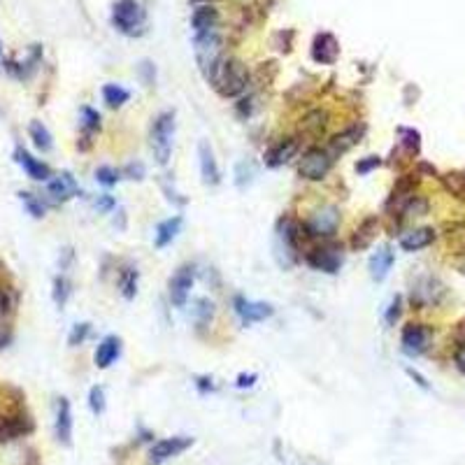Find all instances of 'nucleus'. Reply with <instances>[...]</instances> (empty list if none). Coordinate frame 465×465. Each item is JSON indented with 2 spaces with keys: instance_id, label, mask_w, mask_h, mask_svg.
Returning a JSON list of instances; mask_svg holds the SVG:
<instances>
[{
  "instance_id": "obj_1",
  "label": "nucleus",
  "mask_w": 465,
  "mask_h": 465,
  "mask_svg": "<svg viewBox=\"0 0 465 465\" xmlns=\"http://www.w3.org/2000/svg\"><path fill=\"white\" fill-rule=\"evenodd\" d=\"M209 84L224 98H235V95L245 93L249 86V70L238 59H224L219 63V68L214 70Z\"/></svg>"
},
{
  "instance_id": "obj_47",
  "label": "nucleus",
  "mask_w": 465,
  "mask_h": 465,
  "mask_svg": "<svg viewBox=\"0 0 465 465\" xmlns=\"http://www.w3.org/2000/svg\"><path fill=\"white\" fill-rule=\"evenodd\" d=\"M256 379H258L256 374H240V377H238V386H240V388L254 386V381H256Z\"/></svg>"
},
{
  "instance_id": "obj_6",
  "label": "nucleus",
  "mask_w": 465,
  "mask_h": 465,
  "mask_svg": "<svg viewBox=\"0 0 465 465\" xmlns=\"http://www.w3.org/2000/svg\"><path fill=\"white\" fill-rule=\"evenodd\" d=\"M337 226H340V209H337L335 205L319 207L307 219V224H305L310 238H333Z\"/></svg>"
},
{
  "instance_id": "obj_49",
  "label": "nucleus",
  "mask_w": 465,
  "mask_h": 465,
  "mask_svg": "<svg viewBox=\"0 0 465 465\" xmlns=\"http://www.w3.org/2000/svg\"><path fill=\"white\" fill-rule=\"evenodd\" d=\"M407 374H410V377H412L414 381H417V384L421 386V388H428V381H426V379H424L421 374H419L417 370H412V368H407Z\"/></svg>"
},
{
  "instance_id": "obj_44",
  "label": "nucleus",
  "mask_w": 465,
  "mask_h": 465,
  "mask_svg": "<svg viewBox=\"0 0 465 465\" xmlns=\"http://www.w3.org/2000/svg\"><path fill=\"white\" fill-rule=\"evenodd\" d=\"M140 73H142V77H144V84H146V86L154 84V75H156V73H154V66H151L149 61H144L142 66H140Z\"/></svg>"
},
{
  "instance_id": "obj_16",
  "label": "nucleus",
  "mask_w": 465,
  "mask_h": 465,
  "mask_svg": "<svg viewBox=\"0 0 465 465\" xmlns=\"http://www.w3.org/2000/svg\"><path fill=\"white\" fill-rule=\"evenodd\" d=\"M15 161L21 165V168L26 170V175L30 177V180H35V182H47L49 177H52V170H49V165L42 163V161H37V158H33L26 149H23V146H17Z\"/></svg>"
},
{
  "instance_id": "obj_3",
  "label": "nucleus",
  "mask_w": 465,
  "mask_h": 465,
  "mask_svg": "<svg viewBox=\"0 0 465 465\" xmlns=\"http://www.w3.org/2000/svg\"><path fill=\"white\" fill-rule=\"evenodd\" d=\"M193 44H196V59H198V66L209 82L214 75V70L219 68L221 61H224V56H221V37L212 30V33L196 35Z\"/></svg>"
},
{
  "instance_id": "obj_23",
  "label": "nucleus",
  "mask_w": 465,
  "mask_h": 465,
  "mask_svg": "<svg viewBox=\"0 0 465 465\" xmlns=\"http://www.w3.org/2000/svg\"><path fill=\"white\" fill-rule=\"evenodd\" d=\"M216 23H219V12L214 8H209V5H202L193 12V17H191V26H193L196 35H202V33H212L216 28Z\"/></svg>"
},
{
  "instance_id": "obj_27",
  "label": "nucleus",
  "mask_w": 465,
  "mask_h": 465,
  "mask_svg": "<svg viewBox=\"0 0 465 465\" xmlns=\"http://www.w3.org/2000/svg\"><path fill=\"white\" fill-rule=\"evenodd\" d=\"M326 119H328L326 112L314 110V112H310L307 117L303 119L301 129H303V133H307V135H312V137H319L323 133V129H326Z\"/></svg>"
},
{
  "instance_id": "obj_13",
  "label": "nucleus",
  "mask_w": 465,
  "mask_h": 465,
  "mask_svg": "<svg viewBox=\"0 0 465 465\" xmlns=\"http://www.w3.org/2000/svg\"><path fill=\"white\" fill-rule=\"evenodd\" d=\"M377 231H379V219L377 216H368V219H363L361 224L356 226V231L352 233V240H349V247H352L354 252H366L374 242V238H377Z\"/></svg>"
},
{
  "instance_id": "obj_29",
  "label": "nucleus",
  "mask_w": 465,
  "mask_h": 465,
  "mask_svg": "<svg viewBox=\"0 0 465 465\" xmlns=\"http://www.w3.org/2000/svg\"><path fill=\"white\" fill-rule=\"evenodd\" d=\"M103 98L110 107H121L124 103H129L131 93L119 84H107V86H103Z\"/></svg>"
},
{
  "instance_id": "obj_17",
  "label": "nucleus",
  "mask_w": 465,
  "mask_h": 465,
  "mask_svg": "<svg viewBox=\"0 0 465 465\" xmlns=\"http://www.w3.org/2000/svg\"><path fill=\"white\" fill-rule=\"evenodd\" d=\"M298 151V140L296 137H286L282 142H277L272 149H267L265 154V165H270V168H279V165L289 163L293 156H296Z\"/></svg>"
},
{
  "instance_id": "obj_14",
  "label": "nucleus",
  "mask_w": 465,
  "mask_h": 465,
  "mask_svg": "<svg viewBox=\"0 0 465 465\" xmlns=\"http://www.w3.org/2000/svg\"><path fill=\"white\" fill-rule=\"evenodd\" d=\"M442 284L433 277H424L421 282L412 289V305L414 307H426V305H433L439 301L442 296Z\"/></svg>"
},
{
  "instance_id": "obj_10",
  "label": "nucleus",
  "mask_w": 465,
  "mask_h": 465,
  "mask_svg": "<svg viewBox=\"0 0 465 465\" xmlns=\"http://www.w3.org/2000/svg\"><path fill=\"white\" fill-rule=\"evenodd\" d=\"M191 444H193V439L191 437H165V439H158V442L151 447V463H165L168 458H175L180 456L182 451H187Z\"/></svg>"
},
{
  "instance_id": "obj_36",
  "label": "nucleus",
  "mask_w": 465,
  "mask_h": 465,
  "mask_svg": "<svg viewBox=\"0 0 465 465\" xmlns=\"http://www.w3.org/2000/svg\"><path fill=\"white\" fill-rule=\"evenodd\" d=\"M88 405H91L93 414H103L105 412V391L103 386H93L91 393H88Z\"/></svg>"
},
{
  "instance_id": "obj_50",
  "label": "nucleus",
  "mask_w": 465,
  "mask_h": 465,
  "mask_svg": "<svg viewBox=\"0 0 465 465\" xmlns=\"http://www.w3.org/2000/svg\"><path fill=\"white\" fill-rule=\"evenodd\" d=\"M8 340H10V330L8 328H0V349L8 345Z\"/></svg>"
},
{
  "instance_id": "obj_11",
  "label": "nucleus",
  "mask_w": 465,
  "mask_h": 465,
  "mask_svg": "<svg viewBox=\"0 0 465 465\" xmlns=\"http://www.w3.org/2000/svg\"><path fill=\"white\" fill-rule=\"evenodd\" d=\"M340 56V44H337L335 35L330 33H319L312 42V59L321 66H333Z\"/></svg>"
},
{
  "instance_id": "obj_48",
  "label": "nucleus",
  "mask_w": 465,
  "mask_h": 465,
  "mask_svg": "<svg viewBox=\"0 0 465 465\" xmlns=\"http://www.w3.org/2000/svg\"><path fill=\"white\" fill-rule=\"evenodd\" d=\"M8 310H10V298L5 291H0V316L8 314Z\"/></svg>"
},
{
  "instance_id": "obj_38",
  "label": "nucleus",
  "mask_w": 465,
  "mask_h": 465,
  "mask_svg": "<svg viewBox=\"0 0 465 465\" xmlns=\"http://www.w3.org/2000/svg\"><path fill=\"white\" fill-rule=\"evenodd\" d=\"M21 196V200H23V205H26V209L33 216H37V219H40V216H44V205H42V200H37L33 193H19Z\"/></svg>"
},
{
  "instance_id": "obj_28",
  "label": "nucleus",
  "mask_w": 465,
  "mask_h": 465,
  "mask_svg": "<svg viewBox=\"0 0 465 465\" xmlns=\"http://www.w3.org/2000/svg\"><path fill=\"white\" fill-rule=\"evenodd\" d=\"M137 270L135 267H124L121 270V275H119V286H121V293H124L126 298H135V293H137Z\"/></svg>"
},
{
  "instance_id": "obj_37",
  "label": "nucleus",
  "mask_w": 465,
  "mask_h": 465,
  "mask_svg": "<svg viewBox=\"0 0 465 465\" xmlns=\"http://www.w3.org/2000/svg\"><path fill=\"white\" fill-rule=\"evenodd\" d=\"M95 180L105 184V187H114V184L119 182V173L114 168H110V165H103V168L95 170Z\"/></svg>"
},
{
  "instance_id": "obj_9",
  "label": "nucleus",
  "mask_w": 465,
  "mask_h": 465,
  "mask_svg": "<svg viewBox=\"0 0 465 465\" xmlns=\"http://www.w3.org/2000/svg\"><path fill=\"white\" fill-rule=\"evenodd\" d=\"M191 286H193V265L177 267V272L170 277V303L175 307H184L187 305Z\"/></svg>"
},
{
  "instance_id": "obj_31",
  "label": "nucleus",
  "mask_w": 465,
  "mask_h": 465,
  "mask_svg": "<svg viewBox=\"0 0 465 465\" xmlns=\"http://www.w3.org/2000/svg\"><path fill=\"white\" fill-rule=\"evenodd\" d=\"M442 184L444 189L449 191L451 196H456V198L465 200V173H449L442 177Z\"/></svg>"
},
{
  "instance_id": "obj_26",
  "label": "nucleus",
  "mask_w": 465,
  "mask_h": 465,
  "mask_svg": "<svg viewBox=\"0 0 465 465\" xmlns=\"http://www.w3.org/2000/svg\"><path fill=\"white\" fill-rule=\"evenodd\" d=\"M180 228H182V216H173V219L161 221V224H158V228H156V247H158V249L168 247L170 242L177 238Z\"/></svg>"
},
{
  "instance_id": "obj_41",
  "label": "nucleus",
  "mask_w": 465,
  "mask_h": 465,
  "mask_svg": "<svg viewBox=\"0 0 465 465\" xmlns=\"http://www.w3.org/2000/svg\"><path fill=\"white\" fill-rule=\"evenodd\" d=\"M379 165H381V158L379 156H366V158H361V161L356 163V173H359V175H368L370 170L379 168Z\"/></svg>"
},
{
  "instance_id": "obj_4",
  "label": "nucleus",
  "mask_w": 465,
  "mask_h": 465,
  "mask_svg": "<svg viewBox=\"0 0 465 465\" xmlns=\"http://www.w3.org/2000/svg\"><path fill=\"white\" fill-rule=\"evenodd\" d=\"M333 161L335 158L328 154L326 146H312L307 149L301 158V163H298V175L303 177V180H310V182H319L323 180L330 168H333Z\"/></svg>"
},
{
  "instance_id": "obj_12",
  "label": "nucleus",
  "mask_w": 465,
  "mask_h": 465,
  "mask_svg": "<svg viewBox=\"0 0 465 465\" xmlns=\"http://www.w3.org/2000/svg\"><path fill=\"white\" fill-rule=\"evenodd\" d=\"M235 312L242 316V321L245 323H256V321H263L267 316L275 314V310H272V305L267 303H254V301H247V298L238 296L235 298Z\"/></svg>"
},
{
  "instance_id": "obj_22",
  "label": "nucleus",
  "mask_w": 465,
  "mask_h": 465,
  "mask_svg": "<svg viewBox=\"0 0 465 465\" xmlns=\"http://www.w3.org/2000/svg\"><path fill=\"white\" fill-rule=\"evenodd\" d=\"M119 354H121V340L117 335H107L98 345V349H95V366L105 370V368H110L117 361Z\"/></svg>"
},
{
  "instance_id": "obj_35",
  "label": "nucleus",
  "mask_w": 465,
  "mask_h": 465,
  "mask_svg": "<svg viewBox=\"0 0 465 465\" xmlns=\"http://www.w3.org/2000/svg\"><path fill=\"white\" fill-rule=\"evenodd\" d=\"M68 296H70V282L66 277H56L54 279V301H56V305L63 307L68 301Z\"/></svg>"
},
{
  "instance_id": "obj_7",
  "label": "nucleus",
  "mask_w": 465,
  "mask_h": 465,
  "mask_svg": "<svg viewBox=\"0 0 465 465\" xmlns=\"http://www.w3.org/2000/svg\"><path fill=\"white\" fill-rule=\"evenodd\" d=\"M305 260L319 272L335 275L342 265V247L340 245H321L305 254Z\"/></svg>"
},
{
  "instance_id": "obj_25",
  "label": "nucleus",
  "mask_w": 465,
  "mask_h": 465,
  "mask_svg": "<svg viewBox=\"0 0 465 465\" xmlns=\"http://www.w3.org/2000/svg\"><path fill=\"white\" fill-rule=\"evenodd\" d=\"M56 437H59L63 444H70V439H73V414H70L68 398L59 400V412H56Z\"/></svg>"
},
{
  "instance_id": "obj_20",
  "label": "nucleus",
  "mask_w": 465,
  "mask_h": 465,
  "mask_svg": "<svg viewBox=\"0 0 465 465\" xmlns=\"http://www.w3.org/2000/svg\"><path fill=\"white\" fill-rule=\"evenodd\" d=\"M393 260H396V256H393L391 247H379L377 252L372 254L370 258V277L374 279V282H384L388 270L393 267Z\"/></svg>"
},
{
  "instance_id": "obj_8",
  "label": "nucleus",
  "mask_w": 465,
  "mask_h": 465,
  "mask_svg": "<svg viewBox=\"0 0 465 465\" xmlns=\"http://www.w3.org/2000/svg\"><path fill=\"white\" fill-rule=\"evenodd\" d=\"M430 340H433V330L428 326H424V323H407L403 330V337H400L403 352L407 356H421L424 352H428Z\"/></svg>"
},
{
  "instance_id": "obj_2",
  "label": "nucleus",
  "mask_w": 465,
  "mask_h": 465,
  "mask_svg": "<svg viewBox=\"0 0 465 465\" xmlns=\"http://www.w3.org/2000/svg\"><path fill=\"white\" fill-rule=\"evenodd\" d=\"M173 135H175V114L163 112L158 114L154 126H151V149H154L156 161L165 165L173 151Z\"/></svg>"
},
{
  "instance_id": "obj_18",
  "label": "nucleus",
  "mask_w": 465,
  "mask_h": 465,
  "mask_svg": "<svg viewBox=\"0 0 465 465\" xmlns=\"http://www.w3.org/2000/svg\"><path fill=\"white\" fill-rule=\"evenodd\" d=\"M47 191L54 200L63 202V200H70L73 196H77V182H75V177L70 173H61L56 175L54 180H49Z\"/></svg>"
},
{
  "instance_id": "obj_40",
  "label": "nucleus",
  "mask_w": 465,
  "mask_h": 465,
  "mask_svg": "<svg viewBox=\"0 0 465 465\" xmlns=\"http://www.w3.org/2000/svg\"><path fill=\"white\" fill-rule=\"evenodd\" d=\"M86 335H88V323H77V326L73 328V333H70V337H68V345L70 347L82 345V342L86 340Z\"/></svg>"
},
{
  "instance_id": "obj_46",
  "label": "nucleus",
  "mask_w": 465,
  "mask_h": 465,
  "mask_svg": "<svg viewBox=\"0 0 465 465\" xmlns=\"http://www.w3.org/2000/svg\"><path fill=\"white\" fill-rule=\"evenodd\" d=\"M95 207H98L100 212H107V209L114 207V200L110 198V196H100V198L95 200Z\"/></svg>"
},
{
  "instance_id": "obj_39",
  "label": "nucleus",
  "mask_w": 465,
  "mask_h": 465,
  "mask_svg": "<svg viewBox=\"0 0 465 465\" xmlns=\"http://www.w3.org/2000/svg\"><path fill=\"white\" fill-rule=\"evenodd\" d=\"M82 119H84L86 131H100V114L91 107H82Z\"/></svg>"
},
{
  "instance_id": "obj_21",
  "label": "nucleus",
  "mask_w": 465,
  "mask_h": 465,
  "mask_svg": "<svg viewBox=\"0 0 465 465\" xmlns=\"http://www.w3.org/2000/svg\"><path fill=\"white\" fill-rule=\"evenodd\" d=\"M30 421L21 417H0V442H10V439H17L21 435L30 433Z\"/></svg>"
},
{
  "instance_id": "obj_32",
  "label": "nucleus",
  "mask_w": 465,
  "mask_h": 465,
  "mask_svg": "<svg viewBox=\"0 0 465 465\" xmlns=\"http://www.w3.org/2000/svg\"><path fill=\"white\" fill-rule=\"evenodd\" d=\"M398 135L403 137L400 140V144L407 149V154L417 156L419 149H421V135H419V131L414 129H398Z\"/></svg>"
},
{
  "instance_id": "obj_45",
  "label": "nucleus",
  "mask_w": 465,
  "mask_h": 465,
  "mask_svg": "<svg viewBox=\"0 0 465 465\" xmlns=\"http://www.w3.org/2000/svg\"><path fill=\"white\" fill-rule=\"evenodd\" d=\"M454 363H456V368L461 370L463 374H465V345H461L456 349V354H454Z\"/></svg>"
},
{
  "instance_id": "obj_33",
  "label": "nucleus",
  "mask_w": 465,
  "mask_h": 465,
  "mask_svg": "<svg viewBox=\"0 0 465 465\" xmlns=\"http://www.w3.org/2000/svg\"><path fill=\"white\" fill-rule=\"evenodd\" d=\"M447 240L451 245V249H456L458 254H465V224H454L449 228Z\"/></svg>"
},
{
  "instance_id": "obj_42",
  "label": "nucleus",
  "mask_w": 465,
  "mask_h": 465,
  "mask_svg": "<svg viewBox=\"0 0 465 465\" xmlns=\"http://www.w3.org/2000/svg\"><path fill=\"white\" fill-rule=\"evenodd\" d=\"M400 310H403V298L396 296V298H393V301H391V305H388V310H386V323H388V326H393V323L398 321Z\"/></svg>"
},
{
  "instance_id": "obj_5",
  "label": "nucleus",
  "mask_w": 465,
  "mask_h": 465,
  "mask_svg": "<svg viewBox=\"0 0 465 465\" xmlns=\"http://www.w3.org/2000/svg\"><path fill=\"white\" fill-rule=\"evenodd\" d=\"M112 23L126 35H140L144 26V12L137 0H119L112 10Z\"/></svg>"
},
{
  "instance_id": "obj_30",
  "label": "nucleus",
  "mask_w": 465,
  "mask_h": 465,
  "mask_svg": "<svg viewBox=\"0 0 465 465\" xmlns=\"http://www.w3.org/2000/svg\"><path fill=\"white\" fill-rule=\"evenodd\" d=\"M28 133H30V137H33V142H35V146L40 151H49V149H52V133L44 129L40 121H33V124H30V129H28Z\"/></svg>"
},
{
  "instance_id": "obj_43",
  "label": "nucleus",
  "mask_w": 465,
  "mask_h": 465,
  "mask_svg": "<svg viewBox=\"0 0 465 465\" xmlns=\"http://www.w3.org/2000/svg\"><path fill=\"white\" fill-rule=\"evenodd\" d=\"M126 175H129L131 180H142V177H144V165L142 163H129V165H126Z\"/></svg>"
},
{
  "instance_id": "obj_15",
  "label": "nucleus",
  "mask_w": 465,
  "mask_h": 465,
  "mask_svg": "<svg viewBox=\"0 0 465 465\" xmlns=\"http://www.w3.org/2000/svg\"><path fill=\"white\" fill-rule=\"evenodd\" d=\"M198 158H200L202 182H205L207 187H214V184H219L221 173H219V165H216L214 151H212V146H209L207 140H200V144H198Z\"/></svg>"
},
{
  "instance_id": "obj_24",
  "label": "nucleus",
  "mask_w": 465,
  "mask_h": 465,
  "mask_svg": "<svg viewBox=\"0 0 465 465\" xmlns=\"http://www.w3.org/2000/svg\"><path fill=\"white\" fill-rule=\"evenodd\" d=\"M433 242H435V231L433 228H417V231H410L400 238V247L405 252H419L424 247L433 245Z\"/></svg>"
},
{
  "instance_id": "obj_19",
  "label": "nucleus",
  "mask_w": 465,
  "mask_h": 465,
  "mask_svg": "<svg viewBox=\"0 0 465 465\" xmlns=\"http://www.w3.org/2000/svg\"><path fill=\"white\" fill-rule=\"evenodd\" d=\"M361 135H363V129H359V126H354V129H347V131H342V133H337V135L330 140L328 142V154L333 156V158H337V156H342V154H347L352 146H356L359 144V140H361Z\"/></svg>"
},
{
  "instance_id": "obj_34",
  "label": "nucleus",
  "mask_w": 465,
  "mask_h": 465,
  "mask_svg": "<svg viewBox=\"0 0 465 465\" xmlns=\"http://www.w3.org/2000/svg\"><path fill=\"white\" fill-rule=\"evenodd\" d=\"M214 314V305L207 301V298H198L196 301V316H198V323L200 326H205V323H209V319H212Z\"/></svg>"
}]
</instances>
